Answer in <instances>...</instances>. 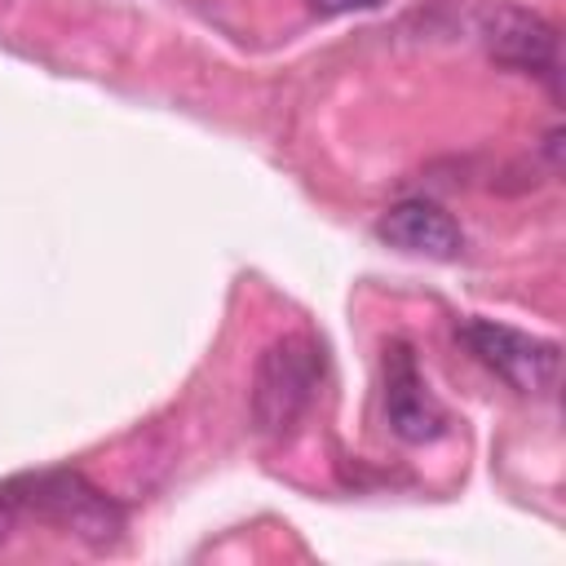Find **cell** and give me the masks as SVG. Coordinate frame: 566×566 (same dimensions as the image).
<instances>
[{
  "mask_svg": "<svg viewBox=\"0 0 566 566\" xmlns=\"http://www.w3.org/2000/svg\"><path fill=\"white\" fill-rule=\"evenodd\" d=\"M323 380V349L292 332L261 349L256 376H252V424L270 438H283L301 424Z\"/></svg>",
  "mask_w": 566,
  "mask_h": 566,
  "instance_id": "6da1fadb",
  "label": "cell"
},
{
  "mask_svg": "<svg viewBox=\"0 0 566 566\" xmlns=\"http://www.w3.org/2000/svg\"><path fill=\"white\" fill-rule=\"evenodd\" d=\"M13 495H18L22 513H31L49 526H62L66 535L84 539L88 548H111L124 531L119 504L111 495H102L84 473H71V469L40 473V478H18Z\"/></svg>",
  "mask_w": 566,
  "mask_h": 566,
  "instance_id": "7a4b0ae2",
  "label": "cell"
},
{
  "mask_svg": "<svg viewBox=\"0 0 566 566\" xmlns=\"http://www.w3.org/2000/svg\"><path fill=\"white\" fill-rule=\"evenodd\" d=\"M460 340L473 349L478 363H486L517 394H548L557 380V363H562L557 340L531 336V332L495 323V318H464Z\"/></svg>",
  "mask_w": 566,
  "mask_h": 566,
  "instance_id": "3957f363",
  "label": "cell"
},
{
  "mask_svg": "<svg viewBox=\"0 0 566 566\" xmlns=\"http://www.w3.org/2000/svg\"><path fill=\"white\" fill-rule=\"evenodd\" d=\"M385 416L402 442H433L447 433V411L424 385V371L407 340L385 345Z\"/></svg>",
  "mask_w": 566,
  "mask_h": 566,
  "instance_id": "277c9868",
  "label": "cell"
},
{
  "mask_svg": "<svg viewBox=\"0 0 566 566\" xmlns=\"http://www.w3.org/2000/svg\"><path fill=\"white\" fill-rule=\"evenodd\" d=\"M482 31H486V49L495 62L526 71V75H553L557 71V31L544 18H535L517 4H500L486 13Z\"/></svg>",
  "mask_w": 566,
  "mask_h": 566,
  "instance_id": "5b68a950",
  "label": "cell"
},
{
  "mask_svg": "<svg viewBox=\"0 0 566 566\" xmlns=\"http://www.w3.org/2000/svg\"><path fill=\"white\" fill-rule=\"evenodd\" d=\"M376 234H380L389 248L411 252V256H429V261H455L460 248H464L460 226H455L451 212L438 208L433 199H398V203L380 217Z\"/></svg>",
  "mask_w": 566,
  "mask_h": 566,
  "instance_id": "8992f818",
  "label": "cell"
},
{
  "mask_svg": "<svg viewBox=\"0 0 566 566\" xmlns=\"http://www.w3.org/2000/svg\"><path fill=\"white\" fill-rule=\"evenodd\" d=\"M318 18H340V13H358V9H376L385 0H305Z\"/></svg>",
  "mask_w": 566,
  "mask_h": 566,
  "instance_id": "52a82bcc",
  "label": "cell"
},
{
  "mask_svg": "<svg viewBox=\"0 0 566 566\" xmlns=\"http://www.w3.org/2000/svg\"><path fill=\"white\" fill-rule=\"evenodd\" d=\"M22 517V509H18V495H13V482H4L0 486V544L9 539V531H13V522Z\"/></svg>",
  "mask_w": 566,
  "mask_h": 566,
  "instance_id": "ba28073f",
  "label": "cell"
}]
</instances>
